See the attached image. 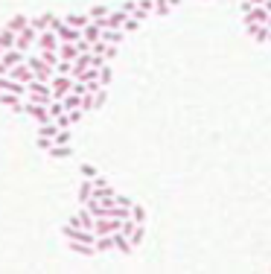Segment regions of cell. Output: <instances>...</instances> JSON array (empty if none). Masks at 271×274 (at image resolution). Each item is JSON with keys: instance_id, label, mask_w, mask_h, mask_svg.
<instances>
[{"instance_id": "obj_7", "label": "cell", "mask_w": 271, "mask_h": 274, "mask_svg": "<svg viewBox=\"0 0 271 274\" xmlns=\"http://www.w3.org/2000/svg\"><path fill=\"white\" fill-rule=\"evenodd\" d=\"M9 76H12V79H18V82H24V85H30L32 79H35V70H32L27 61H24V64H15V67H9Z\"/></svg>"}, {"instance_id": "obj_23", "label": "cell", "mask_w": 271, "mask_h": 274, "mask_svg": "<svg viewBox=\"0 0 271 274\" xmlns=\"http://www.w3.org/2000/svg\"><path fill=\"white\" fill-rule=\"evenodd\" d=\"M59 131H61V128H59V122H56V120L41 122V125H38V134H44V137H56Z\"/></svg>"}, {"instance_id": "obj_24", "label": "cell", "mask_w": 271, "mask_h": 274, "mask_svg": "<svg viewBox=\"0 0 271 274\" xmlns=\"http://www.w3.org/2000/svg\"><path fill=\"white\" fill-rule=\"evenodd\" d=\"M12 47H15V32L3 27L0 30V50H12Z\"/></svg>"}, {"instance_id": "obj_35", "label": "cell", "mask_w": 271, "mask_h": 274, "mask_svg": "<svg viewBox=\"0 0 271 274\" xmlns=\"http://www.w3.org/2000/svg\"><path fill=\"white\" fill-rule=\"evenodd\" d=\"M137 27H140V21H137L134 15H128V18H125V24H122V30H125V32H134Z\"/></svg>"}, {"instance_id": "obj_32", "label": "cell", "mask_w": 271, "mask_h": 274, "mask_svg": "<svg viewBox=\"0 0 271 274\" xmlns=\"http://www.w3.org/2000/svg\"><path fill=\"white\" fill-rule=\"evenodd\" d=\"M47 108H50V117H53V120H56V117H61V114H64V105H61V99H53V102H50Z\"/></svg>"}, {"instance_id": "obj_29", "label": "cell", "mask_w": 271, "mask_h": 274, "mask_svg": "<svg viewBox=\"0 0 271 274\" xmlns=\"http://www.w3.org/2000/svg\"><path fill=\"white\" fill-rule=\"evenodd\" d=\"M172 9H175V6H172L169 0H157V3H155V15H157V18H163V15H169Z\"/></svg>"}, {"instance_id": "obj_40", "label": "cell", "mask_w": 271, "mask_h": 274, "mask_svg": "<svg viewBox=\"0 0 271 274\" xmlns=\"http://www.w3.org/2000/svg\"><path fill=\"white\" fill-rule=\"evenodd\" d=\"M263 6H266V9H269V12H271V0H266V3H263Z\"/></svg>"}, {"instance_id": "obj_5", "label": "cell", "mask_w": 271, "mask_h": 274, "mask_svg": "<svg viewBox=\"0 0 271 274\" xmlns=\"http://www.w3.org/2000/svg\"><path fill=\"white\" fill-rule=\"evenodd\" d=\"M35 44H38V30H32V27H27L24 32L15 35V47L24 50V53H27V50H35Z\"/></svg>"}, {"instance_id": "obj_15", "label": "cell", "mask_w": 271, "mask_h": 274, "mask_svg": "<svg viewBox=\"0 0 271 274\" xmlns=\"http://www.w3.org/2000/svg\"><path fill=\"white\" fill-rule=\"evenodd\" d=\"M53 12H47V15H38V18H30V27L32 30H38V32H44V30H50V24H53Z\"/></svg>"}, {"instance_id": "obj_38", "label": "cell", "mask_w": 271, "mask_h": 274, "mask_svg": "<svg viewBox=\"0 0 271 274\" xmlns=\"http://www.w3.org/2000/svg\"><path fill=\"white\" fill-rule=\"evenodd\" d=\"M111 59H117V44H108L105 47V61H111Z\"/></svg>"}, {"instance_id": "obj_18", "label": "cell", "mask_w": 271, "mask_h": 274, "mask_svg": "<svg viewBox=\"0 0 271 274\" xmlns=\"http://www.w3.org/2000/svg\"><path fill=\"white\" fill-rule=\"evenodd\" d=\"M61 105H64V111H73V108H82V93L70 91L64 99H61Z\"/></svg>"}, {"instance_id": "obj_39", "label": "cell", "mask_w": 271, "mask_h": 274, "mask_svg": "<svg viewBox=\"0 0 271 274\" xmlns=\"http://www.w3.org/2000/svg\"><path fill=\"white\" fill-rule=\"evenodd\" d=\"M120 9H122V12H128V15H131V12L137 9V0H128V3H122Z\"/></svg>"}, {"instance_id": "obj_22", "label": "cell", "mask_w": 271, "mask_h": 274, "mask_svg": "<svg viewBox=\"0 0 271 274\" xmlns=\"http://www.w3.org/2000/svg\"><path fill=\"white\" fill-rule=\"evenodd\" d=\"M111 79H114V70H111V61H105V64L99 67V85H102V88H108V85H111Z\"/></svg>"}, {"instance_id": "obj_3", "label": "cell", "mask_w": 271, "mask_h": 274, "mask_svg": "<svg viewBox=\"0 0 271 274\" xmlns=\"http://www.w3.org/2000/svg\"><path fill=\"white\" fill-rule=\"evenodd\" d=\"M50 85H53V99H64L67 93L73 91L76 79H73V76H67V73H56V76L50 79Z\"/></svg>"}, {"instance_id": "obj_27", "label": "cell", "mask_w": 271, "mask_h": 274, "mask_svg": "<svg viewBox=\"0 0 271 274\" xmlns=\"http://www.w3.org/2000/svg\"><path fill=\"white\" fill-rule=\"evenodd\" d=\"M128 239H131V245L137 248V245H140L143 239H146V225H137V228L131 231V236H128Z\"/></svg>"}, {"instance_id": "obj_9", "label": "cell", "mask_w": 271, "mask_h": 274, "mask_svg": "<svg viewBox=\"0 0 271 274\" xmlns=\"http://www.w3.org/2000/svg\"><path fill=\"white\" fill-rule=\"evenodd\" d=\"M271 12L266 6H251L248 12H245V24H269Z\"/></svg>"}, {"instance_id": "obj_6", "label": "cell", "mask_w": 271, "mask_h": 274, "mask_svg": "<svg viewBox=\"0 0 271 274\" xmlns=\"http://www.w3.org/2000/svg\"><path fill=\"white\" fill-rule=\"evenodd\" d=\"M61 38L56 35V30H44L38 32V44H35V50H59Z\"/></svg>"}, {"instance_id": "obj_26", "label": "cell", "mask_w": 271, "mask_h": 274, "mask_svg": "<svg viewBox=\"0 0 271 274\" xmlns=\"http://www.w3.org/2000/svg\"><path fill=\"white\" fill-rule=\"evenodd\" d=\"M70 152H73L70 146H59V143H53V146L47 149V155H50V157H70Z\"/></svg>"}, {"instance_id": "obj_33", "label": "cell", "mask_w": 271, "mask_h": 274, "mask_svg": "<svg viewBox=\"0 0 271 274\" xmlns=\"http://www.w3.org/2000/svg\"><path fill=\"white\" fill-rule=\"evenodd\" d=\"M108 12H111V9H108V6H93V9H90L88 15H90V21H96V18H105V15H108Z\"/></svg>"}, {"instance_id": "obj_11", "label": "cell", "mask_w": 271, "mask_h": 274, "mask_svg": "<svg viewBox=\"0 0 271 274\" xmlns=\"http://www.w3.org/2000/svg\"><path fill=\"white\" fill-rule=\"evenodd\" d=\"M0 59H3L6 67H15V64H24V61H27V53H24V50H18V47H12V50H3V53H0Z\"/></svg>"}, {"instance_id": "obj_8", "label": "cell", "mask_w": 271, "mask_h": 274, "mask_svg": "<svg viewBox=\"0 0 271 274\" xmlns=\"http://www.w3.org/2000/svg\"><path fill=\"white\" fill-rule=\"evenodd\" d=\"M245 32H248L257 44H269V38H271V30L266 24H245Z\"/></svg>"}, {"instance_id": "obj_25", "label": "cell", "mask_w": 271, "mask_h": 274, "mask_svg": "<svg viewBox=\"0 0 271 274\" xmlns=\"http://www.w3.org/2000/svg\"><path fill=\"white\" fill-rule=\"evenodd\" d=\"M35 53H38V56H41V59L47 61V64H53V67H56V64H59V61H61L59 50H35Z\"/></svg>"}, {"instance_id": "obj_1", "label": "cell", "mask_w": 271, "mask_h": 274, "mask_svg": "<svg viewBox=\"0 0 271 274\" xmlns=\"http://www.w3.org/2000/svg\"><path fill=\"white\" fill-rule=\"evenodd\" d=\"M27 88H30L27 99H32V102H44V105L53 102V85H50V82H44V79H32Z\"/></svg>"}, {"instance_id": "obj_37", "label": "cell", "mask_w": 271, "mask_h": 274, "mask_svg": "<svg viewBox=\"0 0 271 274\" xmlns=\"http://www.w3.org/2000/svg\"><path fill=\"white\" fill-rule=\"evenodd\" d=\"M56 122H59V128H70V125H73V122H70V114H67V111H64L61 117H56Z\"/></svg>"}, {"instance_id": "obj_41", "label": "cell", "mask_w": 271, "mask_h": 274, "mask_svg": "<svg viewBox=\"0 0 271 274\" xmlns=\"http://www.w3.org/2000/svg\"><path fill=\"white\" fill-rule=\"evenodd\" d=\"M269 41H271V38H269Z\"/></svg>"}, {"instance_id": "obj_28", "label": "cell", "mask_w": 271, "mask_h": 274, "mask_svg": "<svg viewBox=\"0 0 271 274\" xmlns=\"http://www.w3.org/2000/svg\"><path fill=\"white\" fill-rule=\"evenodd\" d=\"M131 219L137 225H146V207L143 204H131Z\"/></svg>"}, {"instance_id": "obj_10", "label": "cell", "mask_w": 271, "mask_h": 274, "mask_svg": "<svg viewBox=\"0 0 271 274\" xmlns=\"http://www.w3.org/2000/svg\"><path fill=\"white\" fill-rule=\"evenodd\" d=\"M70 225H76V228H88V231H93V225H96V216L90 213L88 207L82 204V210L70 219Z\"/></svg>"}, {"instance_id": "obj_21", "label": "cell", "mask_w": 271, "mask_h": 274, "mask_svg": "<svg viewBox=\"0 0 271 274\" xmlns=\"http://www.w3.org/2000/svg\"><path fill=\"white\" fill-rule=\"evenodd\" d=\"M122 38H125V30H102V41H108V44H117L120 47Z\"/></svg>"}, {"instance_id": "obj_16", "label": "cell", "mask_w": 271, "mask_h": 274, "mask_svg": "<svg viewBox=\"0 0 271 274\" xmlns=\"http://www.w3.org/2000/svg\"><path fill=\"white\" fill-rule=\"evenodd\" d=\"M96 251H99V254H108V251H117V248H114V234H102V236H96Z\"/></svg>"}, {"instance_id": "obj_30", "label": "cell", "mask_w": 271, "mask_h": 274, "mask_svg": "<svg viewBox=\"0 0 271 274\" xmlns=\"http://www.w3.org/2000/svg\"><path fill=\"white\" fill-rule=\"evenodd\" d=\"M53 140H56L59 146H70V140H73V134H70V128H61V131H59V134H56V137H53Z\"/></svg>"}, {"instance_id": "obj_14", "label": "cell", "mask_w": 271, "mask_h": 274, "mask_svg": "<svg viewBox=\"0 0 271 274\" xmlns=\"http://www.w3.org/2000/svg\"><path fill=\"white\" fill-rule=\"evenodd\" d=\"M3 27H6V30H12L15 35H18V32H24L27 27H30V15H15V18H9Z\"/></svg>"}, {"instance_id": "obj_34", "label": "cell", "mask_w": 271, "mask_h": 274, "mask_svg": "<svg viewBox=\"0 0 271 274\" xmlns=\"http://www.w3.org/2000/svg\"><path fill=\"white\" fill-rule=\"evenodd\" d=\"M56 73H67V76H70V73H73V61L61 59L59 64H56Z\"/></svg>"}, {"instance_id": "obj_17", "label": "cell", "mask_w": 271, "mask_h": 274, "mask_svg": "<svg viewBox=\"0 0 271 274\" xmlns=\"http://www.w3.org/2000/svg\"><path fill=\"white\" fill-rule=\"evenodd\" d=\"M114 248H117L120 254H131V248H134V245H131V239H128L122 231H117V234H114Z\"/></svg>"}, {"instance_id": "obj_20", "label": "cell", "mask_w": 271, "mask_h": 274, "mask_svg": "<svg viewBox=\"0 0 271 274\" xmlns=\"http://www.w3.org/2000/svg\"><path fill=\"white\" fill-rule=\"evenodd\" d=\"M90 196H93V178H82V184H79V204H85Z\"/></svg>"}, {"instance_id": "obj_31", "label": "cell", "mask_w": 271, "mask_h": 274, "mask_svg": "<svg viewBox=\"0 0 271 274\" xmlns=\"http://www.w3.org/2000/svg\"><path fill=\"white\" fill-rule=\"evenodd\" d=\"M53 143H56V140H53V137H44V134H38V137H35V146H38V149H41V152H47V149H50V146H53Z\"/></svg>"}, {"instance_id": "obj_19", "label": "cell", "mask_w": 271, "mask_h": 274, "mask_svg": "<svg viewBox=\"0 0 271 274\" xmlns=\"http://www.w3.org/2000/svg\"><path fill=\"white\" fill-rule=\"evenodd\" d=\"M64 21H67L70 27H79V30H85V27L90 24V15H88V12H85V15H76V12H73V15H64Z\"/></svg>"}, {"instance_id": "obj_12", "label": "cell", "mask_w": 271, "mask_h": 274, "mask_svg": "<svg viewBox=\"0 0 271 274\" xmlns=\"http://www.w3.org/2000/svg\"><path fill=\"white\" fill-rule=\"evenodd\" d=\"M79 53H82V50H79V44H76V41H61V44H59V56H61V59L76 61V59H79Z\"/></svg>"}, {"instance_id": "obj_36", "label": "cell", "mask_w": 271, "mask_h": 274, "mask_svg": "<svg viewBox=\"0 0 271 274\" xmlns=\"http://www.w3.org/2000/svg\"><path fill=\"white\" fill-rule=\"evenodd\" d=\"M79 172H82V178H96V166H90V163H85Z\"/></svg>"}, {"instance_id": "obj_13", "label": "cell", "mask_w": 271, "mask_h": 274, "mask_svg": "<svg viewBox=\"0 0 271 274\" xmlns=\"http://www.w3.org/2000/svg\"><path fill=\"white\" fill-rule=\"evenodd\" d=\"M67 248H70L73 254H82V257H96V254H99V251H96V245L76 242V239H67Z\"/></svg>"}, {"instance_id": "obj_2", "label": "cell", "mask_w": 271, "mask_h": 274, "mask_svg": "<svg viewBox=\"0 0 271 274\" xmlns=\"http://www.w3.org/2000/svg\"><path fill=\"white\" fill-rule=\"evenodd\" d=\"M27 64H30L32 70H35V79H44V82H50V79L56 76V67H53V64H47V61L41 59L38 53L27 56Z\"/></svg>"}, {"instance_id": "obj_4", "label": "cell", "mask_w": 271, "mask_h": 274, "mask_svg": "<svg viewBox=\"0 0 271 274\" xmlns=\"http://www.w3.org/2000/svg\"><path fill=\"white\" fill-rule=\"evenodd\" d=\"M24 114H27V117H32L38 125L53 120V117H50V108H47L44 102H32V99H27V102H24Z\"/></svg>"}]
</instances>
